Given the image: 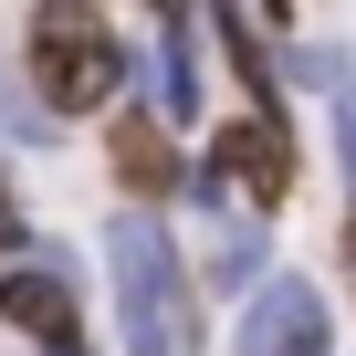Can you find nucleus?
I'll use <instances>...</instances> for the list:
<instances>
[{
  "label": "nucleus",
  "mask_w": 356,
  "mask_h": 356,
  "mask_svg": "<svg viewBox=\"0 0 356 356\" xmlns=\"http://www.w3.org/2000/svg\"><path fill=\"white\" fill-rule=\"evenodd\" d=\"M105 273H115V335H126V356H200L210 346L200 283H189V252H178L168 210H115L105 220Z\"/></svg>",
  "instance_id": "f257e3e1"
},
{
  "label": "nucleus",
  "mask_w": 356,
  "mask_h": 356,
  "mask_svg": "<svg viewBox=\"0 0 356 356\" xmlns=\"http://www.w3.org/2000/svg\"><path fill=\"white\" fill-rule=\"evenodd\" d=\"M22 84L74 126V115H105L136 95V42L115 32L105 0H32L22 11Z\"/></svg>",
  "instance_id": "f03ea898"
},
{
  "label": "nucleus",
  "mask_w": 356,
  "mask_h": 356,
  "mask_svg": "<svg viewBox=\"0 0 356 356\" xmlns=\"http://www.w3.org/2000/svg\"><path fill=\"white\" fill-rule=\"evenodd\" d=\"M293 178H304V147H293V126H273V115H220L210 136H200V157H189V210H220V200H241L252 220H273L283 200H293Z\"/></svg>",
  "instance_id": "7ed1b4c3"
},
{
  "label": "nucleus",
  "mask_w": 356,
  "mask_h": 356,
  "mask_svg": "<svg viewBox=\"0 0 356 356\" xmlns=\"http://www.w3.org/2000/svg\"><path fill=\"white\" fill-rule=\"evenodd\" d=\"M0 325H11L32 356H84L95 346L84 335V262L53 231H32L11 262H0Z\"/></svg>",
  "instance_id": "20e7f679"
},
{
  "label": "nucleus",
  "mask_w": 356,
  "mask_h": 356,
  "mask_svg": "<svg viewBox=\"0 0 356 356\" xmlns=\"http://www.w3.org/2000/svg\"><path fill=\"white\" fill-rule=\"evenodd\" d=\"M325 346H335V304H325L314 273H262V283L241 293L231 356H325Z\"/></svg>",
  "instance_id": "39448f33"
},
{
  "label": "nucleus",
  "mask_w": 356,
  "mask_h": 356,
  "mask_svg": "<svg viewBox=\"0 0 356 356\" xmlns=\"http://www.w3.org/2000/svg\"><path fill=\"white\" fill-rule=\"evenodd\" d=\"M105 178L126 189V210H168L189 189V147H178V126H157L126 95V105H105Z\"/></svg>",
  "instance_id": "423d86ee"
},
{
  "label": "nucleus",
  "mask_w": 356,
  "mask_h": 356,
  "mask_svg": "<svg viewBox=\"0 0 356 356\" xmlns=\"http://www.w3.org/2000/svg\"><path fill=\"white\" fill-rule=\"evenodd\" d=\"M136 105H147L157 126H200V115H210L200 22H157V53H136Z\"/></svg>",
  "instance_id": "0eeeda50"
},
{
  "label": "nucleus",
  "mask_w": 356,
  "mask_h": 356,
  "mask_svg": "<svg viewBox=\"0 0 356 356\" xmlns=\"http://www.w3.org/2000/svg\"><path fill=\"white\" fill-rule=\"evenodd\" d=\"M262 273H273V231H262L241 200L200 210V262H189V283H200V293H252Z\"/></svg>",
  "instance_id": "6e6552de"
},
{
  "label": "nucleus",
  "mask_w": 356,
  "mask_h": 356,
  "mask_svg": "<svg viewBox=\"0 0 356 356\" xmlns=\"http://www.w3.org/2000/svg\"><path fill=\"white\" fill-rule=\"evenodd\" d=\"M0 147H32V157H42V147H63V115H53L22 74H0Z\"/></svg>",
  "instance_id": "1a4fd4ad"
},
{
  "label": "nucleus",
  "mask_w": 356,
  "mask_h": 356,
  "mask_svg": "<svg viewBox=\"0 0 356 356\" xmlns=\"http://www.w3.org/2000/svg\"><path fill=\"white\" fill-rule=\"evenodd\" d=\"M32 241V210H22V189H11V147H0V262H11Z\"/></svg>",
  "instance_id": "9d476101"
},
{
  "label": "nucleus",
  "mask_w": 356,
  "mask_h": 356,
  "mask_svg": "<svg viewBox=\"0 0 356 356\" xmlns=\"http://www.w3.org/2000/svg\"><path fill=\"white\" fill-rule=\"evenodd\" d=\"M147 11H157V22H200V0H147Z\"/></svg>",
  "instance_id": "9b49d317"
},
{
  "label": "nucleus",
  "mask_w": 356,
  "mask_h": 356,
  "mask_svg": "<svg viewBox=\"0 0 356 356\" xmlns=\"http://www.w3.org/2000/svg\"><path fill=\"white\" fill-rule=\"evenodd\" d=\"M346 273H356V210H346Z\"/></svg>",
  "instance_id": "f8f14e48"
},
{
  "label": "nucleus",
  "mask_w": 356,
  "mask_h": 356,
  "mask_svg": "<svg viewBox=\"0 0 356 356\" xmlns=\"http://www.w3.org/2000/svg\"><path fill=\"white\" fill-rule=\"evenodd\" d=\"M346 115H356V95H346Z\"/></svg>",
  "instance_id": "ddd939ff"
}]
</instances>
